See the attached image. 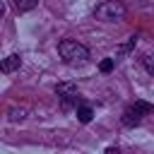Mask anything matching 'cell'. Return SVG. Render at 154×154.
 Listing matches in <instances>:
<instances>
[{"label":"cell","instance_id":"cell-1","mask_svg":"<svg viewBox=\"0 0 154 154\" xmlns=\"http://www.w3.org/2000/svg\"><path fill=\"white\" fill-rule=\"evenodd\" d=\"M58 53H60L63 63L70 65V67H79V65H84L89 60V48L77 43V41H72V38H63L58 43Z\"/></svg>","mask_w":154,"mask_h":154},{"label":"cell","instance_id":"cell-2","mask_svg":"<svg viewBox=\"0 0 154 154\" xmlns=\"http://www.w3.org/2000/svg\"><path fill=\"white\" fill-rule=\"evenodd\" d=\"M125 12L128 10L120 0H103V2L96 5L94 17L99 22H120V19H125Z\"/></svg>","mask_w":154,"mask_h":154},{"label":"cell","instance_id":"cell-3","mask_svg":"<svg viewBox=\"0 0 154 154\" xmlns=\"http://www.w3.org/2000/svg\"><path fill=\"white\" fill-rule=\"evenodd\" d=\"M19 67H22V58H19L17 53H12V55H7V58H2V60H0V72H5V75L17 72Z\"/></svg>","mask_w":154,"mask_h":154},{"label":"cell","instance_id":"cell-4","mask_svg":"<svg viewBox=\"0 0 154 154\" xmlns=\"http://www.w3.org/2000/svg\"><path fill=\"white\" fill-rule=\"evenodd\" d=\"M75 113H77V120L79 123H91V118H94V108L91 106H87V103H79L77 108H75Z\"/></svg>","mask_w":154,"mask_h":154},{"label":"cell","instance_id":"cell-5","mask_svg":"<svg viewBox=\"0 0 154 154\" xmlns=\"http://www.w3.org/2000/svg\"><path fill=\"white\" fill-rule=\"evenodd\" d=\"M120 120H123V125H125V128H137L142 118H140V116H137V113H135V111L128 106V108L123 111V118H120Z\"/></svg>","mask_w":154,"mask_h":154},{"label":"cell","instance_id":"cell-6","mask_svg":"<svg viewBox=\"0 0 154 154\" xmlns=\"http://www.w3.org/2000/svg\"><path fill=\"white\" fill-rule=\"evenodd\" d=\"M55 94L63 99V96H72V94H77V84H72V82H60V84H55Z\"/></svg>","mask_w":154,"mask_h":154},{"label":"cell","instance_id":"cell-7","mask_svg":"<svg viewBox=\"0 0 154 154\" xmlns=\"http://www.w3.org/2000/svg\"><path fill=\"white\" fill-rule=\"evenodd\" d=\"M130 108H132L140 118H142V116H149V113L154 111V106H152V103H147V101H142V99H140V101H135V103H130Z\"/></svg>","mask_w":154,"mask_h":154},{"label":"cell","instance_id":"cell-8","mask_svg":"<svg viewBox=\"0 0 154 154\" xmlns=\"http://www.w3.org/2000/svg\"><path fill=\"white\" fill-rule=\"evenodd\" d=\"M36 5H38V0H14L17 12H31Z\"/></svg>","mask_w":154,"mask_h":154},{"label":"cell","instance_id":"cell-9","mask_svg":"<svg viewBox=\"0 0 154 154\" xmlns=\"http://www.w3.org/2000/svg\"><path fill=\"white\" fill-rule=\"evenodd\" d=\"M135 43H137V36H130V38H128V41H125V43L118 48V55H125V53H130V51L135 48Z\"/></svg>","mask_w":154,"mask_h":154},{"label":"cell","instance_id":"cell-10","mask_svg":"<svg viewBox=\"0 0 154 154\" xmlns=\"http://www.w3.org/2000/svg\"><path fill=\"white\" fill-rule=\"evenodd\" d=\"M26 118V111L24 108H10V120L12 123H19V120H24Z\"/></svg>","mask_w":154,"mask_h":154},{"label":"cell","instance_id":"cell-11","mask_svg":"<svg viewBox=\"0 0 154 154\" xmlns=\"http://www.w3.org/2000/svg\"><path fill=\"white\" fill-rule=\"evenodd\" d=\"M142 65H144V70H147V75H152L154 77V55H142Z\"/></svg>","mask_w":154,"mask_h":154},{"label":"cell","instance_id":"cell-12","mask_svg":"<svg viewBox=\"0 0 154 154\" xmlns=\"http://www.w3.org/2000/svg\"><path fill=\"white\" fill-rule=\"evenodd\" d=\"M113 65H116V63H113V58H103V60L99 63V70H101L103 75H108V72L113 70Z\"/></svg>","mask_w":154,"mask_h":154},{"label":"cell","instance_id":"cell-13","mask_svg":"<svg viewBox=\"0 0 154 154\" xmlns=\"http://www.w3.org/2000/svg\"><path fill=\"white\" fill-rule=\"evenodd\" d=\"M132 5H137V7H144V5H149V0H130Z\"/></svg>","mask_w":154,"mask_h":154},{"label":"cell","instance_id":"cell-14","mask_svg":"<svg viewBox=\"0 0 154 154\" xmlns=\"http://www.w3.org/2000/svg\"><path fill=\"white\" fill-rule=\"evenodd\" d=\"M103 154H118V149H116V147H108V149H106Z\"/></svg>","mask_w":154,"mask_h":154},{"label":"cell","instance_id":"cell-15","mask_svg":"<svg viewBox=\"0 0 154 154\" xmlns=\"http://www.w3.org/2000/svg\"><path fill=\"white\" fill-rule=\"evenodd\" d=\"M2 14H5V2L0 0V17H2Z\"/></svg>","mask_w":154,"mask_h":154}]
</instances>
